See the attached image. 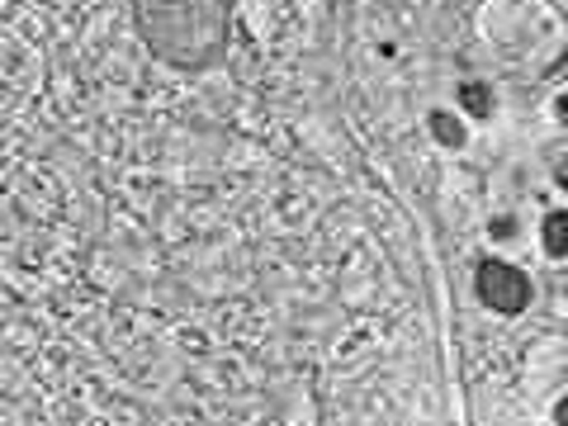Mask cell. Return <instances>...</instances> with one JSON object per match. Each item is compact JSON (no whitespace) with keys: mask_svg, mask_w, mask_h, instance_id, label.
<instances>
[{"mask_svg":"<svg viewBox=\"0 0 568 426\" xmlns=\"http://www.w3.org/2000/svg\"><path fill=\"white\" fill-rule=\"evenodd\" d=\"M478 290H484V298L493 308H507V313H517L526 304V280L511 271V265H503V261H484V265H478Z\"/></svg>","mask_w":568,"mask_h":426,"instance_id":"2","label":"cell"},{"mask_svg":"<svg viewBox=\"0 0 568 426\" xmlns=\"http://www.w3.org/2000/svg\"><path fill=\"white\" fill-rule=\"evenodd\" d=\"M138 39L175 71H213L233 39V0H133Z\"/></svg>","mask_w":568,"mask_h":426,"instance_id":"1","label":"cell"}]
</instances>
